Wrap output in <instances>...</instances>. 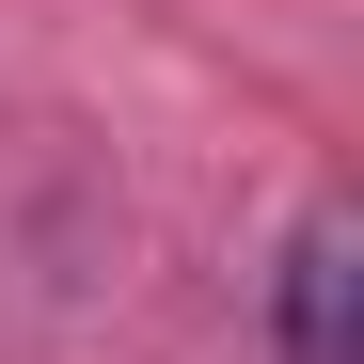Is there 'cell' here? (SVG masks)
Returning <instances> with one entry per match:
<instances>
[{
  "label": "cell",
  "instance_id": "cell-1",
  "mask_svg": "<svg viewBox=\"0 0 364 364\" xmlns=\"http://www.w3.org/2000/svg\"><path fill=\"white\" fill-rule=\"evenodd\" d=\"M348 301H364V222L317 206V222L285 237V364H364L348 348Z\"/></svg>",
  "mask_w": 364,
  "mask_h": 364
}]
</instances>
